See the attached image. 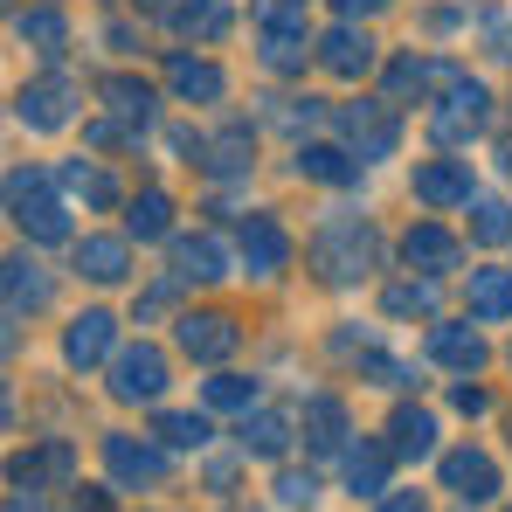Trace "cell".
Segmentation results:
<instances>
[{
	"label": "cell",
	"instance_id": "9c48e42d",
	"mask_svg": "<svg viewBox=\"0 0 512 512\" xmlns=\"http://www.w3.org/2000/svg\"><path fill=\"white\" fill-rule=\"evenodd\" d=\"M436 471H443V492H457L464 506L499 499V464H492L485 450H471V443H464V450H443V464H436Z\"/></svg>",
	"mask_w": 512,
	"mask_h": 512
},
{
	"label": "cell",
	"instance_id": "7402d4cb",
	"mask_svg": "<svg viewBox=\"0 0 512 512\" xmlns=\"http://www.w3.org/2000/svg\"><path fill=\"white\" fill-rule=\"evenodd\" d=\"M457 63H429V56H395L388 63V97H423V90H450Z\"/></svg>",
	"mask_w": 512,
	"mask_h": 512
},
{
	"label": "cell",
	"instance_id": "8d00e7d4",
	"mask_svg": "<svg viewBox=\"0 0 512 512\" xmlns=\"http://www.w3.org/2000/svg\"><path fill=\"white\" fill-rule=\"evenodd\" d=\"M381 312H388V319H409V312H436V277H409V284H388V291H381Z\"/></svg>",
	"mask_w": 512,
	"mask_h": 512
},
{
	"label": "cell",
	"instance_id": "ab89813d",
	"mask_svg": "<svg viewBox=\"0 0 512 512\" xmlns=\"http://www.w3.org/2000/svg\"><path fill=\"white\" fill-rule=\"evenodd\" d=\"M360 374H367V381H381V388H409V367H402V360H388V353H360Z\"/></svg>",
	"mask_w": 512,
	"mask_h": 512
},
{
	"label": "cell",
	"instance_id": "603a6c76",
	"mask_svg": "<svg viewBox=\"0 0 512 512\" xmlns=\"http://www.w3.org/2000/svg\"><path fill=\"white\" fill-rule=\"evenodd\" d=\"M360 167H367V160H353L346 146H326V139H305V146H298V173H305V180L353 187V180H360Z\"/></svg>",
	"mask_w": 512,
	"mask_h": 512
},
{
	"label": "cell",
	"instance_id": "83f0119b",
	"mask_svg": "<svg viewBox=\"0 0 512 512\" xmlns=\"http://www.w3.org/2000/svg\"><path fill=\"white\" fill-rule=\"evenodd\" d=\"M14 35L42 56H63L70 49V14L63 7H28V14H14Z\"/></svg>",
	"mask_w": 512,
	"mask_h": 512
},
{
	"label": "cell",
	"instance_id": "d6986e66",
	"mask_svg": "<svg viewBox=\"0 0 512 512\" xmlns=\"http://www.w3.org/2000/svg\"><path fill=\"white\" fill-rule=\"evenodd\" d=\"M388 464H395V443H353L346 450V492L353 499H388Z\"/></svg>",
	"mask_w": 512,
	"mask_h": 512
},
{
	"label": "cell",
	"instance_id": "74e56055",
	"mask_svg": "<svg viewBox=\"0 0 512 512\" xmlns=\"http://www.w3.org/2000/svg\"><path fill=\"white\" fill-rule=\"evenodd\" d=\"M471 236H478L485 250L512 243V208H506V201H471Z\"/></svg>",
	"mask_w": 512,
	"mask_h": 512
},
{
	"label": "cell",
	"instance_id": "7dc6e473",
	"mask_svg": "<svg viewBox=\"0 0 512 512\" xmlns=\"http://www.w3.org/2000/svg\"><path fill=\"white\" fill-rule=\"evenodd\" d=\"M506 167H512V146H506Z\"/></svg>",
	"mask_w": 512,
	"mask_h": 512
},
{
	"label": "cell",
	"instance_id": "ac0fdd59",
	"mask_svg": "<svg viewBox=\"0 0 512 512\" xmlns=\"http://www.w3.org/2000/svg\"><path fill=\"white\" fill-rule=\"evenodd\" d=\"M173 277H187V284H222V277H229V243H222V236H180V243H173Z\"/></svg>",
	"mask_w": 512,
	"mask_h": 512
},
{
	"label": "cell",
	"instance_id": "5bb4252c",
	"mask_svg": "<svg viewBox=\"0 0 512 512\" xmlns=\"http://www.w3.org/2000/svg\"><path fill=\"white\" fill-rule=\"evenodd\" d=\"M312 56H319V42H305L298 14H270V21H263V70H277V77H298Z\"/></svg>",
	"mask_w": 512,
	"mask_h": 512
},
{
	"label": "cell",
	"instance_id": "e575fe53",
	"mask_svg": "<svg viewBox=\"0 0 512 512\" xmlns=\"http://www.w3.org/2000/svg\"><path fill=\"white\" fill-rule=\"evenodd\" d=\"M305 436H312V450H340L346 409L333 402V395H312V402H305Z\"/></svg>",
	"mask_w": 512,
	"mask_h": 512
},
{
	"label": "cell",
	"instance_id": "4fadbf2b",
	"mask_svg": "<svg viewBox=\"0 0 512 512\" xmlns=\"http://www.w3.org/2000/svg\"><path fill=\"white\" fill-rule=\"evenodd\" d=\"M340 132H346V146H353L367 167L395 153V118H388V104H346V111H340Z\"/></svg>",
	"mask_w": 512,
	"mask_h": 512
},
{
	"label": "cell",
	"instance_id": "d4e9b609",
	"mask_svg": "<svg viewBox=\"0 0 512 512\" xmlns=\"http://www.w3.org/2000/svg\"><path fill=\"white\" fill-rule=\"evenodd\" d=\"M388 443H395V457H436V416L416 409V402H402L395 416H388Z\"/></svg>",
	"mask_w": 512,
	"mask_h": 512
},
{
	"label": "cell",
	"instance_id": "7c38bea8",
	"mask_svg": "<svg viewBox=\"0 0 512 512\" xmlns=\"http://www.w3.org/2000/svg\"><path fill=\"white\" fill-rule=\"evenodd\" d=\"M319 70H326V77H340V84H360V77L374 70V42H367L353 21L326 28V35H319Z\"/></svg>",
	"mask_w": 512,
	"mask_h": 512
},
{
	"label": "cell",
	"instance_id": "277c9868",
	"mask_svg": "<svg viewBox=\"0 0 512 512\" xmlns=\"http://www.w3.org/2000/svg\"><path fill=\"white\" fill-rule=\"evenodd\" d=\"M111 395H118V402H160V395H167V353L153 340L111 353Z\"/></svg>",
	"mask_w": 512,
	"mask_h": 512
},
{
	"label": "cell",
	"instance_id": "e0dca14e",
	"mask_svg": "<svg viewBox=\"0 0 512 512\" xmlns=\"http://www.w3.org/2000/svg\"><path fill=\"white\" fill-rule=\"evenodd\" d=\"M429 360L450 367V374H478L492 360V346H485L478 326H429Z\"/></svg>",
	"mask_w": 512,
	"mask_h": 512
},
{
	"label": "cell",
	"instance_id": "8992f818",
	"mask_svg": "<svg viewBox=\"0 0 512 512\" xmlns=\"http://www.w3.org/2000/svg\"><path fill=\"white\" fill-rule=\"evenodd\" d=\"M70 104H77L70 77H35V84L14 90V118H21L28 132H63V125H70Z\"/></svg>",
	"mask_w": 512,
	"mask_h": 512
},
{
	"label": "cell",
	"instance_id": "d6a6232c",
	"mask_svg": "<svg viewBox=\"0 0 512 512\" xmlns=\"http://www.w3.org/2000/svg\"><path fill=\"white\" fill-rule=\"evenodd\" d=\"M153 436H160L167 450H201L215 429H208V416H201V409H160V416H153Z\"/></svg>",
	"mask_w": 512,
	"mask_h": 512
},
{
	"label": "cell",
	"instance_id": "8fae6325",
	"mask_svg": "<svg viewBox=\"0 0 512 512\" xmlns=\"http://www.w3.org/2000/svg\"><path fill=\"white\" fill-rule=\"evenodd\" d=\"M111 353H118V319L111 312H77L70 333H63V360L84 374V367H104Z\"/></svg>",
	"mask_w": 512,
	"mask_h": 512
},
{
	"label": "cell",
	"instance_id": "9a60e30c",
	"mask_svg": "<svg viewBox=\"0 0 512 512\" xmlns=\"http://www.w3.org/2000/svg\"><path fill=\"white\" fill-rule=\"evenodd\" d=\"M457 256H464V250H457V236H450L443 222H416V229L402 236V263H409L416 277H450Z\"/></svg>",
	"mask_w": 512,
	"mask_h": 512
},
{
	"label": "cell",
	"instance_id": "6da1fadb",
	"mask_svg": "<svg viewBox=\"0 0 512 512\" xmlns=\"http://www.w3.org/2000/svg\"><path fill=\"white\" fill-rule=\"evenodd\" d=\"M374 263H381V236H374L367 215H333V222H319V236H312V270H319L326 284H360Z\"/></svg>",
	"mask_w": 512,
	"mask_h": 512
},
{
	"label": "cell",
	"instance_id": "681fc988",
	"mask_svg": "<svg viewBox=\"0 0 512 512\" xmlns=\"http://www.w3.org/2000/svg\"><path fill=\"white\" fill-rule=\"evenodd\" d=\"M506 512H512V506H506Z\"/></svg>",
	"mask_w": 512,
	"mask_h": 512
},
{
	"label": "cell",
	"instance_id": "5b68a950",
	"mask_svg": "<svg viewBox=\"0 0 512 512\" xmlns=\"http://www.w3.org/2000/svg\"><path fill=\"white\" fill-rule=\"evenodd\" d=\"M104 471L118 478V485H160L167 478V443L153 436H104Z\"/></svg>",
	"mask_w": 512,
	"mask_h": 512
},
{
	"label": "cell",
	"instance_id": "bcb514c9",
	"mask_svg": "<svg viewBox=\"0 0 512 512\" xmlns=\"http://www.w3.org/2000/svg\"><path fill=\"white\" fill-rule=\"evenodd\" d=\"M139 7H146V14H153V7H160V0H139Z\"/></svg>",
	"mask_w": 512,
	"mask_h": 512
},
{
	"label": "cell",
	"instance_id": "60d3db41",
	"mask_svg": "<svg viewBox=\"0 0 512 512\" xmlns=\"http://www.w3.org/2000/svg\"><path fill=\"white\" fill-rule=\"evenodd\" d=\"M450 402H457L464 416H485V409H492V395H485V388H478L471 374H457V388H450Z\"/></svg>",
	"mask_w": 512,
	"mask_h": 512
},
{
	"label": "cell",
	"instance_id": "d590c367",
	"mask_svg": "<svg viewBox=\"0 0 512 512\" xmlns=\"http://www.w3.org/2000/svg\"><path fill=\"white\" fill-rule=\"evenodd\" d=\"M201 402L222 409V416H250V409H256V381H250V374H215V381L201 388Z\"/></svg>",
	"mask_w": 512,
	"mask_h": 512
},
{
	"label": "cell",
	"instance_id": "836d02e7",
	"mask_svg": "<svg viewBox=\"0 0 512 512\" xmlns=\"http://www.w3.org/2000/svg\"><path fill=\"white\" fill-rule=\"evenodd\" d=\"M63 187H70L77 201H90V208H118V180L104 167H90V160H70V167H63Z\"/></svg>",
	"mask_w": 512,
	"mask_h": 512
},
{
	"label": "cell",
	"instance_id": "484cf974",
	"mask_svg": "<svg viewBox=\"0 0 512 512\" xmlns=\"http://www.w3.org/2000/svg\"><path fill=\"white\" fill-rule=\"evenodd\" d=\"M7 319H21V312H42L49 305V277H42V263L35 256H7Z\"/></svg>",
	"mask_w": 512,
	"mask_h": 512
},
{
	"label": "cell",
	"instance_id": "2e32d148",
	"mask_svg": "<svg viewBox=\"0 0 512 512\" xmlns=\"http://www.w3.org/2000/svg\"><path fill=\"white\" fill-rule=\"evenodd\" d=\"M416 201L423 208H471V167L464 160H423L416 167Z\"/></svg>",
	"mask_w": 512,
	"mask_h": 512
},
{
	"label": "cell",
	"instance_id": "b9f144b4",
	"mask_svg": "<svg viewBox=\"0 0 512 512\" xmlns=\"http://www.w3.org/2000/svg\"><path fill=\"white\" fill-rule=\"evenodd\" d=\"M346 21H367V14H381V7H395V0H333Z\"/></svg>",
	"mask_w": 512,
	"mask_h": 512
},
{
	"label": "cell",
	"instance_id": "7a4b0ae2",
	"mask_svg": "<svg viewBox=\"0 0 512 512\" xmlns=\"http://www.w3.org/2000/svg\"><path fill=\"white\" fill-rule=\"evenodd\" d=\"M7 215L28 243H70V208L49 194V173L42 167H14L7 173Z\"/></svg>",
	"mask_w": 512,
	"mask_h": 512
},
{
	"label": "cell",
	"instance_id": "f35d334b",
	"mask_svg": "<svg viewBox=\"0 0 512 512\" xmlns=\"http://www.w3.org/2000/svg\"><path fill=\"white\" fill-rule=\"evenodd\" d=\"M312 499H319L312 471H277V506H312Z\"/></svg>",
	"mask_w": 512,
	"mask_h": 512
},
{
	"label": "cell",
	"instance_id": "44dd1931",
	"mask_svg": "<svg viewBox=\"0 0 512 512\" xmlns=\"http://www.w3.org/2000/svg\"><path fill=\"white\" fill-rule=\"evenodd\" d=\"M70 256H77V277H90V284H125V270H132L125 236H84Z\"/></svg>",
	"mask_w": 512,
	"mask_h": 512
},
{
	"label": "cell",
	"instance_id": "3957f363",
	"mask_svg": "<svg viewBox=\"0 0 512 512\" xmlns=\"http://www.w3.org/2000/svg\"><path fill=\"white\" fill-rule=\"evenodd\" d=\"M485 118H492V97H485V84L457 77V84L443 90V104L429 111V139H436V146H471V139L485 132Z\"/></svg>",
	"mask_w": 512,
	"mask_h": 512
},
{
	"label": "cell",
	"instance_id": "ffe728a7",
	"mask_svg": "<svg viewBox=\"0 0 512 512\" xmlns=\"http://www.w3.org/2000/svg\"><path fill=\"white\" fill-rule=\"evenodd\" d=\"M167 90L180 104H215V97L229 90V77H222L215 63H201V56H167Z\"/></svg>",
	"mask_w": 512,
	"mask_h": 512
},
{
	"label": "cell",
	"instance_id": "f6af8a7d",
	"mask_svg": "<svg viewBox=\"0 0 512 512\" xmlns=\"http://www.w3.org/2000/svg\"><path fill=\"white\" fill-rule=\"evenodd\" d=\"M7 512H42V506H35V492H14V499H7Z\"/></svg>",
	"mask_w": 512,
	"mask_h": 512
},
{
	"label": "cell",
	"instance_id": "ba28073f",
	"mask_svg": "<svg viewBox=\"0 0 512 512\" xmlns=\"http://www.w3.org/2000/svg\"><path fill=\"white\" fill-rule=\"evenodd\" d=\"M77 478V450L63 443V436H49L42 450H21L14 464H7V485L14 492H42V485H70Z\"/></svg>",
	"mask_w": 512,
	"mask_h": 512
},
{
	"label": "cell",
	"instance_id": "c3c4849f",
	"mask_svg": "<svg viewBox=\"0 0 512 512\" xmlns=\"http://www.w3.org/2000/svg\"><path fill=\"white\" fill-rule=\"evenodd\" d=\"M291 7H305V0H291Z\"/></svg>",
	"mask_w": 512,
	"mask_h": 512
},
{
	"label": "cell",
	"instance_id": "cb8c5ba5",
	"mask_svg": "<svg viewBox=\"0 0 512 512\" xmlns=\"http://www.w3.org/2000/svg\"><path fill=\"white\" fill-rule=\"evenodd\" d=\"M167 21H173V35H187V42H222L229 35V0H173Z\"/></svg>",
	"mask_w": 512,
	"mask_h": 512
},
{
	"label": "cell",
	"instance_id": "4316f807",
	"mask_svg": "<svg viewBox=\"0 0 512 512\" xmlns=\"http://www.w3.org/2000/svg\"><path fill=\"white\" fill-rule=\"evenodd\" d=\"M97 97L111 104V118H118L125 132H146V125H153V90L139 84V77H104Z\"/></svg>",
	"mask_w": 512,
	"mask_h": 512
},
{
	"label": "cell",
	"instance_id": "ee69618b",
	"mask_svg": "<svg viewBox=\"0 0 512 512\" xmlns=\"http://www.w3.org/2000/svg\"><path fill=\"white\" fill-rule=\"evenodd\" d=\"M70 512H111V499H104V492H77V499H70Z\"/></svg>",
	"mask_w": 512,
	"mask_h": 512
},
{
	"label": "cell",
	"instance_id": "4dcf8cb0",
	"mask_svg": "<svg viewBox=\"0 0 512 512\" xmlns=\"http://www.w3.org/2000/svg\"><path fill=\"white\" fill-rule=\"evenodd\" d=\"M236 443H243V457H284V443H291V423H284L277 409H250Z\"/></svg>",
	"mask_w": 512,
	"mask_h": 512
},
{
	"label": "cell",
	"instance_id": "52a82bcc",
	"mask_svg": "<svg viewBox=\"0 0 512 512\" xmlns=\"http://www.w3.org/2000/svg\"><path fill=\"white\" fill-rule=\"evenodd\" d=\"M236 346H243V326H236L229 312H187V319H180V353L201 360V367H222Z\"/></svg>",
	"mask_w": 512,
	"mask_h": 512
},
{
	"label": "cell",
	"instance_id": "7bdbcfd3",
	"mask_svg": "<svg viewBox=\"0 0 512 512\" xmlns=\"http://www.w3.org/2000/svg\"><path fill=\"white\" fill-rule=\"evenodd\" d=\"M381 512H429V506H423V492H388Z\"/></svg>",
	"mask_w": 512,
	"mask_h": 512
},
{
	"label": "cell",
	"instance_id": "f546056e",
	"mask_svg": "<svg viewBox=\"0 0 512 512\" xmlns=\"http://www.w3.org/2000/svg\"><path fill=\"white\" fill-rule=\"evenodd\" d=\"M471 319H512V270H471Z\"/></svg>",
	"mask_w": 512,
	"mask_h": 512
},
{
	"label": "cell",
	"instance_id": "f1b7e54d",
	"mask_svg": "<svg viewBox=\"0 0 512 512\" xmlns=\"http://www.w3.org/2000/svg\"><path fill=\"white\" fill-rule=\"evenodd\" d=\"M250 153H256L250 125H229V132H215V139H208V153H201V167L215 173V180H236V173H250Z\"/></svg>",
	"mask_w": 512,
	"mask_h": 512
},
{
	"label": "cell",
	"instance_id": "1f68e13d",
	"mask_svg": "<svg viewBox=\"0 0 512 512\" xmlns=\"http://www.w3.org/2000/svg\"><path fill=\"white\" fill-rule=\"evenodd\" d=\"M125 236H139V243H160V236H173V201L160 194V187H146V194L132 201V215H125Z\"/></svg>",
	"mask_w": 512,
	"mask_h": 512
},
{
	"label": "cell",
	"instance_id": "30bf717a",
	"mask_svg": "<svg viewBox=\"0 0 512 512\" xmlns=\"http://www.w3.org/2000/svg\"><path fill=\"white\" fill-rule=\"evenodd\" d=\"M236 250H243V270L250 277H277L291 263V236L277 229V215H243L236 222Z\"/></svg>",
	"mask_w": 512,
	"mask_h": 512
}]
</instances>
